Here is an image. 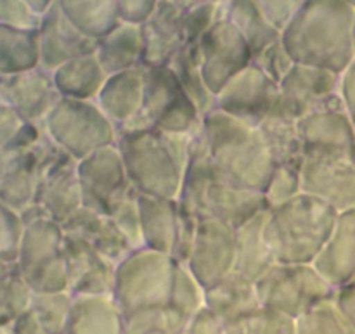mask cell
<instances>
[{
  "mask_svg": "<svg viewBox=\"0 0 355 334\" xmlns=\"http://www.w3.org/2000/svg\"><path fill=\"white\" fill-rule=\"evenodd\" d=\"M354 45H355V12H354Z\"/></svg>",
  "mask_w": 355,
  "mask_h": 334,
  "instance_id": "cell-48",
  "label": "cell"
},
{
  "mask_svg": "<svg viewBox=\"0 0 355 334\" xmlns=\"http://www.w3.org/2000/svg\"><path fill=\"white\" fill-rule=\"evenodd\" d=\"M198 51L205 83L215 97L253 61V52L245 37L220 16L201 37Z\"/></svg>",
  "mask_w": 355,
  "mask_h": 334,
  "instance_id": "cell-12",
  "label": "cell"
},
{
  "mask_svg": "<svg viewBox=\"0 0 355 334\" xmlns=\"http://www.w3.org/2000/svg\"><path fill=\"white\" fill-rule=\"evenodd\" d=\"M205 307V288L196 281L184 263L175 262L172 288H170L168 308L189 324L191 319Z\"/></svg>",
  "mask_w": 355,
  "mask_h": 334,
  "instance_id": "cell-35",
  "label": "cell"
},
{
  "mask_svg": "<svg viewBox=\"0 0 355 334\" xmlns=\"http://www.w3.org/2000/svg\"><path fill=\"white\" fill-rule=\"evenodd\" d=\"M142 52L141 24L120 23L97 42L96 58L106 75H113L142 66Z\"/></svg>",
  "mask_w": 355,
  "mask_h": 334,
  "instance_id": "cell-29",
  "label": "cell"
},
{
  "mask_svg": "<svg viewBox=\"0 0 355 334\" xmlns=\"http://www.w3.org/2000/svg\"><path fill=\"white\" fill-rule=\"evenodd\" d=\"M19 276L37 295L69 293L64 262V229L45 217L24 218Z\"/></svg>",
  "mask_w": 355,
  "mask_h": 334,
  "instance_id": "cell-8",
  "label": "cell"
},
{
  "mask_svg": "<svg viewBox=\"0 0 355 334\" xmlns=\"http://www.w3.org/2000/svg\"><path fill=\"white\" fill-rule=\"evenodd\" d=\"M64 262L71 297H111L116 263L64 232Z\"/></svg>",
  "mask_w": 355,
  "mask_h": 334,
  "instance_id": "cell-19",
  "label": "cell"
},
{
  "mask_svg": "<svg viewBox=\"0 0 355 334\" xmlns=\"http://www.w3.org/2000/svg\"><path fill=\"white\" fill-rule=\"evenodd\" d=\"M312 265L335 290L355 284V208L338 213L331 238Z\"/></svg>",
  "mask_w": 355,
  "mask_h": 334,
  "instance_id": "cell-22",
  "label": "cell"
},
{
  "mask_svg": "<svg viewBox=\"0 0 355 334\" xmlns=\"http://www.w3.org/2000/svg\"><path fill=\"white\" fill-rule=\"evenodd\" d=\"M354 125H355V121H354Z\"/></svg>",
  "mask_w": 355,
  "mask_h": 334,
  "instance_id": "cell-50",
  "label": "cell"
},
{
  "mask_svg": "<svg viewBox=\"0 0 355 334\" xmlns=\"http://www.w3.org/2000/svg\"><path fill=\"white\" fill-rule=\"evenodd\" d=\"M336 218L335 208L305 193L270 208L263 236L276 263H314L331 238Z\"/></svg>",
  "mask_w": 355,
  "mask_h": 334,
  "instance_id": "cell-5",
  "label": "cell"
},
{
  "mask_svg": "<svg viewBox=\"0 0 355 334\" xmlns=\"http://www.w3.org/2000/svg\"><path fill=\"white\" fill-rule=\"evenodd\" d=\"M333 301H335L340 314L355 328V284H349V286L336 290Z\"/></svg>",
  "mask_w": 355,
  "mask_h": 334,
  "instance_id": "cell-47",
  "label": "cell"
},
{
  "mask_svg": "<svg viewBox=\"0 0 355 334\" xmlns=\"http://www.w3.org/2000/svg\"><path fill=\"white\" fill-rule=\"evenodd\" d=\"M168 66L175 71L177 78H179L180 85L186 90L187 96L191 97L203 118L215 111V103L217 97L214 96L208 85L205 83L203 73H201L200 66V51H198V44H187L179 54L173 58V61Z\"/></svg>",
  "mask_w": 355,
  "mask_h": 334,
  "instance_id": "cell-34",
  "label": "cell"
},
{
  "mask_svg": "<svg viewBox=\"0 0 355 334\" xmlns=\"http://www.w3.org/2000/svg\"><path fill=\"white\" fill-rule=\"evenodd\" d=\"M141 246L172 256L179 225L177 200L139 194Z\"/></svg>",
  "mask_w": 355,
  "mask_h": 334,
  "instance_id": "cell-27",
  "label": "cell"
},
{
  "mask_svg": "<svg viewBox=\"0 0 355 334\" xmlns=\"http://www.w3.org/2000/svg\"><path fill=\"white\" fill-rule=\"evenodd\" d=\"M144 99V66L107 75L96 103L113 121L116 130L127 128L142 107Z\"/></svg>",
  "mask_w": 355,
  "mask_h": 334,
  "instance_id": "cell-23",
  "label": "cell"
},
{
  "mask_svg": "<svg viewBox=\"0 0 355 334\" xmlns=\"http://www.w3.org/2000/svg\"><path fill=\"white\" fill-rule=\"evenodd\" d=\"M62 229L66 234L82 239L114 263L121 262L134 249L110 217L90 208H80L62 224Z\"/></svg>",
  "mask_w": 355,
  "mask_h": 334,
  "instance_id": "cell-25",
  "label": "cell"
},
{
  "mask_svg": "<svg viewBox=\"0 0 355 334\" xmlns=\"http://www.w3.org/2000/svg\"><path fill=\"white\" fill-rule=\"evenodd\" d=\"M123 314L111 297H73L66 334H121Z\"/></svg>",
  "mask_w": 355,
  "mask_h": 334,
  "instance_id": "cell-30",
  "label": "cell"
},
{
  "mask_svg": "<svg viewBox=\"0 0 355 334\" xmlns=\"http://www.w3.org/2000/svg\"><path fill=\"white\" fill-rule=\"evenodd\" d=\"M55 89L64 99L96 100L107 75L96 54L71 59L52 71Z\"/></svg>",
  "mask_w": 355,
  "mask_h": 334,
  "instance_id": "cell-31",
  "label": "cell"
},
{
  "mask_svg": "<svg viewBox=\"0 0 355 334\" xmlns=\"http://www.w3.org/2000/svg\"><path fill=\"white\" fill-rule=\"evenodd\" d=\"M305 156L338 158L355 163V125L345 107L318 111L298 120Z\"/></svg>",
  "mask_w": 355,
  "mask_h": 334,
  "instance_id": "cell-16",
  "label": "cell"
},
{
  "mask_svg": "<svg viewBox=\"0 0 355 334\" xmlns=\"http://www.w3.org/2000/svg\"><path fill=\"white\" fill-rule=\"evenodd\" d=\"M201 134L215 168L225 179L263 194L276 165L259 127L215 109L203 118Z\"/></svg>",
  "mask_w": 355,
  "mask_h": 334,
  "instance_id": "cell-4",
  "label": "cell"
},
{
  "mask_svg": "<svg viewBox=\"0 0 355 334\" xmlns=\"http://www.w3.org/2000/svg\"><path fill=\"white\" fill-rule=\"evenodd\" d=\"M267 215H269V208L236 229L234 272L241 274L243 277L253 283L262 279L276 265V260L263 236Z\"/></svg>",
  "mask_w": 355,
  "mask_h": 334,
  "instance_id": "cell-28",
  "label": "cell"
},
{
  "mask_svg": "<svg viewBox=\"0 0 355 334\" xmlns=\"http://www.w3.org/2000/svg\"><path fill=\"white\" fill-rule=\"evenodd\" d=\"M236 229L211 217H201L186 267L208 290L234 272Z\"/></svg>",
  "mask_w": 355,
  "mask_h": 334,
  "instance_id": "cell-14",
  "label": "cell"
},
{
  "mask_svg": "<svg viewBox=\"0 0 355 334\" xmlns=\"http://www.w3.org/2000/svg\"><path fill=\"white\" fill-rule=\"evenodd\" d=\"M224 19L245 37L253 55L281 38V31L263 16L253 0H232Z\"/></svg>",
  "mask_w": 355,
  "mask_h": 334,
  "instance_id": "cell-33",
  "label": "cell"
},
{
  "mask_svg": "<svg viewBox=\"0 0 355 334\" xmlns=\"http://www.w3.org/2000/svg\"><path fill=\"white\" fill-rule=\"evenodd\" d=\"M186 334H245V324L227 321L203 307L189 321Z\"/></svg>",
  "mask_w": 355,
  "mask_h": 334,
  "instance_id": "cell-44",
  "label": "cell"
},
{
  "mask_svg": "<svg viewBox=\"0 0 355 334\" xmlns=\"http://www.w3.org/2000/svg\"><path fill=\"white\" fill-rule=\"evenodd\" d=\"M40 42V66L54 71L64 62L82 55L96 54L97 40L83 35L73 26L59 7L49 12L44 21V31L38 33Z\"/></svg>",
  "mask_w": 355,
  "mask_h": 334,
  "instance_id": "cell-21",
  "label": "cell"
},
{
  "mask_svg": "<svg viewBox=\"0 0 355 334\" xmlns=\"http://www.w3.org/2000/svg\"><path fill=\"white\" fill-rule=\"evenodd\" d=\"M177 201L200 218H217L232 229L241 227L269 208L262 193L231 182L215 168L201 132L191 139L189 159Z\"/></svg>",
  "mask_w": 355,
  "mask_h": 334,
  "instance_id": "cell-2",
  "label": "cell"
},
{
  "mask_svg": "<svg viewBox=\"0 0 355 334\" xmlns=\"http://www.w3.org/2000/svg\"><path fill=\"white\" fill-rule=\"evenodd\" d=\"M106 217L111 218L121 234L130 241L134 248L141 246V215H139V193L134 186H127L107 204Z\"/></svg>",
  "mask_w": 355,
  "mask_h": 334,
  "instance_id": "cell-36",
  "label": "cell"
},
{
  "mask_svg": "<svg viewBox=\"0 0 355 334\" xmlns=\"http://www.w3.org/2000/svg\"><path fill=\"white\" fill-rule=\"evenodd\" d=\"M135 128H156L165 134L191 139L203 128V114L182 89L172 66L144 68L142 107L135 120L123 130Z\"/></svg>",
  "mask_w": 355,
  "mask_h": 334,
  "instance_id": "cell-6",
  "label": "cell"
},
{
  "mask_svg": "<svg viewBox=\"0 0 355 334\" xmlns=\"http://www.w3.org/2000/svg\"><path fill=\"white\" fill-rule=\"evenodd\" d=\"M274 106L295 120L318 111L345 107L340 94V75L329 69L295 64L279 83Z\"/></svg>",
  "mask_w": 355,
  "mask_h": 334,
  "instance_id": "cell-11",
  "label": "cell"
},
{
  "mask_svg": "<svg viewBox=\"0 0 355 334\" xmlns=\"http://www.w3.org/2000/svg\"><path fill=\"white\" fill-rule=\"evenodd\" d=\"M187 322L168 308L125 315L121 334H186Z\"/></svg>",
  "mask_w": 355,
  "mask_h": 334,
  "instance_id": "cell-38",
  "label": "cell"
},
{
  "mask_svg": "<svg viewBox=\"0 0 355 334\" xmlns=\"http://www.w3.org/2000/svg\"><path fill=\"white\" fill-rule=\"evenodd\" d=\"M0 17L21 30H33L38 23L35 12L24 0H0Z\"/></svg>",
  "mask_w": 355,
  "mask_h": 334,
  "instance_id": "cell-45",
  "label": "cell"
},
{
  "mask_svg": "<svg viewBox=\"0 0 355 334\" xmlns=\"http://www.w3.org/2000/svg\"><path fill=\"white\" fill-rule=\"evenodd\" d=\"M175 260L165 253L139 246L116 263L113 295L125 315L166 308L172 288Z\"/></svg>",
  "mask_w": 355,
  "mask_h": 334,
  "instance_id": "cell-7",
  "label": "cell"
},
{
  "mask_svg": "<svg viewBox=\"0 0 355 334\" xmlns=\"http://www.w3.org/2000/svg\"><path fill=\"white\" fill-rule=\"evenodd\" d=\"M71 305L73 297L69 293H33L30 308L40 321L45 334H66Z\"/></svg>",
  "mask_w": 355,
  "mask_h": 334,
  "instance_id": "cell-37",
  "label": "cell"
},
{
  "mask_svg": "<svg viewBox=\"0 0 355 334\" xmlns=\"http://www.w3.org/2000/svg\"><path fill=\"white\" fill-rule=\"evenodd\" d=\"M302 189L324 201L338 213L355 208V163L338 158L305 156L302 163Z\"/></svg>",
  "mask_w": 355,
  "mask_h": 334,
  "instance_id": "cell-17",
  "label": "cell"
},
{
  "mask_svg": "<svg viewBox=\"0 0 355 334\" xmlns=\"http://www.w3.org/2000/svg\"><path fill=\"white\" fill-rule=\"evenodd\" d=\"M345 2H349V3H350V6H352V7H355V0H345Z\"/></svg>",
  "mask_w": 355,
  "mask_h": 334,
  "instance_id": "cell-49",
  "label": "cell"
},
{
  "mask_svg": "<svg viewBox=\"0 0 355 334\" xmlns=\"http://www.w3.org/2000/svg\"><path fill=\"white\" fill-rule=\"evenodd\" d=\"M205 307L239 324H245L250 317L262 310L255 283L238 272H231L220 283L205 290Z\"/></svg>",
  "mask_w": 355,
  "mask_h": 334,
  "instance_id": "cell-26",
  "label": "cell"
},
{
  "mask_svg": "<svg viewBox=\"0 0 355 334\" xmlns=\"http://www.w3.org/2000/svg\"><path fill=\"white\" fill-rule=\"evenodd\" d=\"M354 12L345 0H305L281 30V42L295 64L342 75L355 59Z\"/></svg>",
  "mask_w": 355,
  "mask_h": 334,
  "instance_id": "cell-1",
  "label": "cell"
},
{
  "mask_svg": "<svg viewBox=\"0 0 355 334\" xmlns=\"http://www.w3.org/2000/svg\"><path fill=\"white\" fill-rule=\"evenodd\" d=\"M340 94H342L343 106L355 121V59L349 68L340 75Z\"/></svg>",
  "mask_w": 355,
  "mask_h": 334,
  "instance_id": "cell-46",
  "label": "cell"
},
{
  "mask_svg": "<svg viewBox=\"0 0 355 334\" xmlns=\"http://www.w3.org/2000/svg\"><path fill=\"white\" fill-rule=\"evenodd\" d=\"M245 334H298L297 321L262 308L245 322Z\"/></svg>",
  "mask_w": 355,
  "mask_h": 334,
  "instance_id": "cell-43",
  "label": "cell"
},
{
  "mask_svg": "<svg viewBox=\"0 0 355 334\" xmlns=\"http://www.w3.org/2000/svg\"><path fill=\"white\" fill-rule=\"evenodd\" d=\"M82 206L76 159L61 151L40 173L33 204L24 211V217H45L62 225Z\"/></svg>",
  "mask_w": 355,
  "mask_h": 334,
  "instance_id": "cell-13",
  "label": "cell"
},
{
  "mask_svg": "<svg viewBox=\"0 0 355 334\" xmlns=\"http://www.w3.org/2000/svg\"><path fill=\"white\" fill-rule=\"evenodd\" d=\"M277 96L279 83L269 78L255 64H250L217 94L215 109L259 127L272 111Z\"/></svg>",
  "mask_w": 355,
  "mask_h": 334,
  "instance_id": "cell-15",
  "label": "cell"
},
{
  "mask_svg": "<svg viewBox=\"0 0 355 334\" xmlns=\"http://www.w3.org/2000/svg\"><path fill=\"white\" fill-rule=\"evenodd\" d=\"M31 297L33 293L19 272L0 281V329L9 331L14 321L30 307Z\"/></svg>",
  "mask_w": 355,
  "mask_h": 334,
  "instance_id": "cell-40",
  "label": "cell"
},
{
  "mask_svg": "<svg viewBox=\"0 0 355 334\" xmlns=\"http://www.w3.org/2000/svg\"><path fill=\"white\" fill-rule=\"evenodd\" d=\"M83 206L104 215L110 201L130 186L116 144L97 149L76 161Z\"/></svg>",
  "mask_w": 355,
  "mask_h": 334,
  "instance_id": "cell-18",
  "label": "cell"
},
{
  "mask_svg": "<svg viewBox=\"0 0 355 334\" xmlns=\"http://www.w3.org/2000/svg\"><path fill=\"white\" fill-rule=\"evenodd\" d=\"M302 193L304 189H302L300 168L290 165H276L270 173L266 189H263V197L270 210V208H277L288 203Z\"/></svg>",
  "mask_w": 355,
  "mask_h": 334,
  "instance_id": "cell-41",
  "label": "cell"
},
{
  "mask_svg": "<svg viewBox=\"0 0 355 334\" xmlns=\"http://www.w3.org/2000/svg\"><path fill=\"white\" fill-rule=\"evenodd\" d=\"M262 308L298 319L335 298V288L312 263H276L255 283Z\"/></svg>",
  "mask_w": 355,
  "mask_h": 334,
  "instance_id": "cell-10",
  "label": "cell"
},
{
  "mask_svg": "<svg viewBox=\"0 0 355 334\" xmlns=\"http://www.w3.org/2000/svg\"><path fill=\"white\" fill-rule=\"evenodd\" d=\"M252 64H255L257 68L262 69L269 78H272L276 83L283 82L284 76L290 73V69L293 68L295 62L291 59V55L288 54L286 47L283 45L281 38L274 44L267 45L266 49H262L260 52H257L253 55Z\"/></svg>",
  "mask_w": 355,
  "mask_h": 334,
  "instance_id": "cell-42",
  "label": "cell"
},
{
  "mask_svg": "<svg viewBox=\"0 0 355 334\" xmlns=\"http://www.w3.org/2000/svg\"><path fill=\"white\" fill-rule=\"evenodd\" d=\"M45 134L61 151L80 161L97 149L116 144L118 130L96 100L61 97L42 121Z\"/></svg>",
  "mask_w": 355,
  "mask_h": 334,
  "instance_id": "cell-9",
  "label": "cell"
},
{
  "mask_svg": "<svg viewBox=\"0 0 355 334\" xmlns=\"http://www.w3.org/2000/svg\"><path fill=\"white\" fill-rule=\"evenodd\" d=\"M191 137L156 128L118 132L116 148L128 182L139 194L177 200L189 159Z\"/></svg>",
  "mask_w": 355,
  "mask_h": 334,
  "instance_id": "cell-3",
  "label": "cell"
},
{
  "mask_svg": "<svg viewBox=\"0 0 355 334\" xmlns=\"http://www.w3.org/2000/svg\"><path fill=\"white\" fill-rule=\"evenodd\" d=\"M274 165H290L302 168L304 146L298 134V120L290 114L272 107L266 120L259 125Z\"/></svg>",
  "mask_w": 355,
  "mask_h": 334,
  "instance_id": "cell-32",
  "label": "cell"
},
{
  "mask_svg": "<svg viewBox=\"0 0 355 334\" xmlns=\"http://www.w3.org/2000/svg\"><path fill=\"white\" fill-rule=\"evenodd\" d=\"M144 52L142 66H168L187 45L182 26V9L172 0H159L155 12L141 24Z\"/></svg>",
  "mask_w": 355,
  "mask_h": 334,
  "instance_id": "cell-20",
  "label": "cell"
},
{
  "mask_svg": "<svg viewBox=\"0 0 355 334\" xmlns=\"http://www.w3.org/2000/svg\"><path fill=\"white\" fill-rule=\"evenodd\" d=\"M298 334H355V328L340 314L335 301L318 305L297 321Z\"/></svg>",
  "mask_w": 355,
  "mask_h": 334,
  "instance_id": "cell-39",
  "label": "cell"
},
{
  "mask_svg": "<svg viewBox=\"0 0 355 334\" xmlns=\"http://www.w3.org/2000/svg\"><path fill=\"white\" fill-rule=\"evenodd\" d=\"M9 94L12 109L24 123H42L61 99L52 71L42 66L16 75Z\"/></svg>",
  "mask_w": 355,
  "mask_h": 334,
  "instance_id": "cell-24",
  "label": "cell"
}]
</instances>
